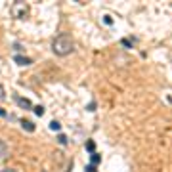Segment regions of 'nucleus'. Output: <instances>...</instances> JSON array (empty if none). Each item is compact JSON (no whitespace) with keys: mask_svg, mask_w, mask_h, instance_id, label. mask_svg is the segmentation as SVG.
Listing matches in <instances>:
<instances>
[{"mask_svg":"<svg viewBox=\"0 0 172 172\" xmlns=\"http://www.w3.org/2000/svg\"><path fill=\"white\" fill-rule=\"evenodd\" d=\"M21 126H23V130H27V132H35V122H31V121H27V119H23L21 121Z\"/></svg>","mask_w":172,"mask_h":172,"instance_id":"nucleus-5","label":"nucleus"},{"mask_svg":"<svg viewBox=\"0 0 172 172\" xmlns=\"http://www.w3.org/2000/svg\"><path fill=\"white\" fill-rule=\"evenodd\" d=\"M101 163V157L98 153H92L90 155V164H94V166H98V164Z\"/></svg>","mask_w":172,"mask_h":172,"instance_id":"nucleus-6","label":"nucleus"},{"mask_svg":"<svg viewBox=\"0 0 172 172\" xmlns=\"http://www.w3.org/2000/svg\"><path fill=\"white\" fill-rule=\"evenodd\" d=\"M88 111H96V103H90V105H88Z\"/></svg>","mask_w":172,"mask_h":172,"instance_id":"nucleus-16","label":"nucleus"},{"mask_svg":"<svg viewBox=\"0 0 172 172\" xmlns=\"http://www.w3.org/2000/svg\"><path fill=\"white\" fill-rule=\"evenodd\" d=\"M6 98V90H4V86H0V101Z\"/></svg>","mask_w":172,"mask_h":172,"instance_id":"nucleus-14","label":"nucleus"},{"mask_svg":"<svg viewBox=\"0 0 172 172\" xmlns=\"http://www.w3.org/2000/svg\"><path fill=\"white\" fill-rule=\"evenodd\" d=\"M122 46H126V48H130V40H126V38H122Z\"/></svg>","mask_w":172,"mask_h":172,"instance_id":"nucleus-15","label":"nucleus"},{"mask_svg":"<svg viewBox=\"0 0 172 172\" xmlns=\"http://www.w3.org/2000/svg\"><path fill=\"white\" fill-rule=\"evenodd\" d=\"M58 141H59L61 145H67V136H63V134H59V136H58Z\"/></svg>","mask_w":172,"mask_h":172,"instance_id":"nucleus-11","label":"nucleus"},{"mask_svg":"<svg viewBox=\"0 0 172 172\" xmlns=\"http://www.w3.org/2000/svg\"><path fill=\"white\" fill-rule=\"evenodd\" d=\"M50 130H54V132H59V130H61V124H59L58 121H52V122H50Z\"/></svg>","mask_w":172,"mask_h":172,"instance_id":"nucleus-9","label":"nucleus"},{"mask_svg":"<svg viewBox=\"0 0 172 172\" xmlns=\"http://www.w3.org/2000/svg\"><path fill=\"white\" fill-rule=\"evenodd\" d=\"M86 151L96 153V144H94V140H88V141H86Z\"/></svg>","mask_w":172,"mask_h":172,"instance_id":"nucleus-8","label":"nucleus"},{"mask_svg":"<svg viewBox=\"0 0 172 172\" xmlns=\"http://www.w3.org/2000/svg\"><path fill=\"white\" fill-rule=\"evenodd\" d=\"M103 23H105V25H113V19H111V15H103Z\"/></svg>","mask_w":172,"mask_h":172,"instance_id":"nucleus-12","label":"nucleus"},{"mask_svg":"<svg viewBox=\"0 0 172 172\" xmlns=\"http://www.w3.org/2000/svg\"><path fill=\"white\" fill-rule=\"evenodd\" d=\"M14 61H15L17 65H31V63H33L31 58H27V55H19V54L14 58Z\"/></svg>","mask_w":172,"mask_h":172,"instance_id":"nucleus-3","label":"nucleus"},{"mask_svg":"<svg viewBox=\"0 0 172 172\" xmlns=\"http://www.w3.org/2000/svg\"><path fill=\"white\" fill-rule=\"evenodd\" d=\"M33 111H35L38 117H42V115H44V107H42V105H36V107H33Z\"/></svg>","mask_w":172,"mask_h":172,"instance_id":"nucleus-10","label":"nucleus"},{"mask_svg":"<svg viewBox=\"0 0 172 172\" xmlns=\"http://www.w3.org/2000/svg\"><path fill=\"white\" fill-rule=\"evenodd\" d=\"M6 155H8V145H6L4 141L0 140V159H4Z\"/></svg>","mask_w":172,"mask_h":172,"instance_id":"nucleus-7","label":"nucleus"},{"mask_svg":"<svg viewBox=\"0 0 172 172\" xmlns=\"http://www.w3.org/2000/svg\"><path fill=\"white\" fill-rule=\"evenodd\" d=\"M0 117H6V109H2V107H0Z\"/></svg>","mask_w":172,"mask_h":172,"instance_id":"nucleus-17","label":"nucleus"},{"mask_svg":"<svg viewBox=\"0 0 172 172\" xmlns=\"http://www.w3.org/2000/svg\"><path fill=\"white\" fill-rule=\"evenodd\" d=\"M2 172H15V170H12V168H4Z\"/></svg>","mask_w":172,"mask_h":172,"instance_id":"nucleus-18","label":"nucleus"},{"mask_svg":"<svg viewBox=\"0 0 172 172\" xmlns=\"http://www.w3.org/2000/svg\"><path fill=\"white\" fill-rule=\"evenodd\" d=\"M15 103H17L19 107H23V109H33V103L27 100V98H19L17 96V98H15Z\"/></svg>","mask_w":172,"mask_h":172,"instance_id":"nucleus-4","label":"nucleus"},{"mask_svg":"<svg viewBox=\"0 0 172 172\" xmlns=\"http://www.w3.org/2000/svg\"><path fill=\"white\" fill-rule=\"evenodd\" d=\"M73 48H75V42H73V38L69 35H58L54 38V42H52V50H54L55 55H69L73 52Z\"/></svg>","mask_w":172,"mask_h":172,"instance_id":"nucleus-1","label":"nucleus"},{"mask_svg":"<svg viewBox=\"0 0 172 172\" xmlns=\"http://www.w3.org/2000/svg\"><path fill=\"white\" fill-rule=\"evenodd\" d=\"M86 172H98V168H96L94 164H88V166H86Z\"/></svg>","mask_w":172,"mask_h":172,"instance_id":"nucleus-13","label":"nucleus"},{"mask_svg":"<svg viewBox=\"0 0 172 172\" xmlns=\"http://www.w3.org/2000/svg\"><path fill=\"white\" fill-rule=\"evenodd\" d=\"M27 14H29V6L25 4V2H15V4L12 6V15H14L15 19L25 17Z\"/></svg>","mask_w":172,"mask_h":172,"instance_id":"nucleus-2","label":"nucleus"}]
</instances>
